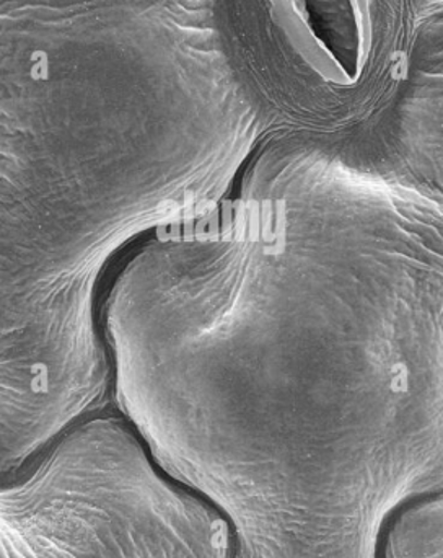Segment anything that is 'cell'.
<instances>
[{"mask_svg":"<svg viewBox=\"0 0 443 558\" xmlns=\"http://www.w3.org/2000/svg\"><path fill=\"white\" fill-rule=\"evenodd\" d=\"M295 54L324 82L359 81L372 46L370 0H266Z\"/></svg>","mask_w":443,"mask_h":558,"instance_id":"6da1fadb","label":"cell"}]
</instances>
